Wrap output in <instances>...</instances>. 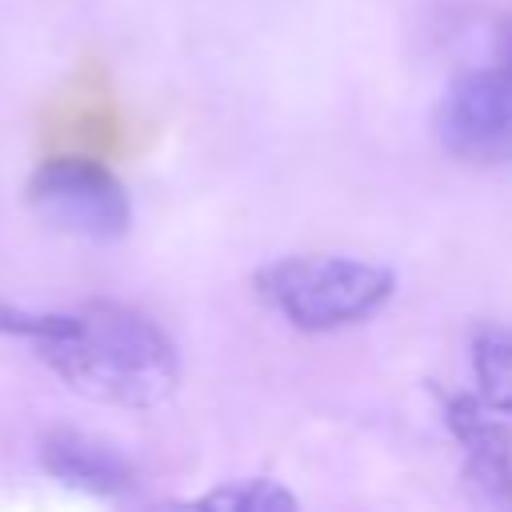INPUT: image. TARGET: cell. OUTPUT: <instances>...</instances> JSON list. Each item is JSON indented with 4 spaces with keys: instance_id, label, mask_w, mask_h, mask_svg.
<instances>
[{
    "instance_id": "cell-2",
    "label": "cell",
    "mask_w": 512,
    "mask_h": 512,
    "mask_svg": "<svg viewBox=\"0 0 512 512\" xmlns=\"http://www.w3.org/2000/svg\"><path fill=\"white\" fill-rule=\"evenodd\" d=\"M252 284L260 300L300 332H336L360 324L396 292L392 268L340 252L276 260L260 268Z\"/></svg>"
},
{
    "instance_id": "cell-10",
    "label": "cell",
    "mask_w": 512,
    "mask_h": 512,
    "mask_svg": "<svg viewBox=\"0 0 512 512\" xmlns=\"http://www.w3.org/2000/svg\"><path fill=\"white\" fill-rule=\"evenodd\" d=\"M496 68L512 72V20L500 24V32H496Z\"/></svg>"
},
{
    "instance_id": "cell-5",
    "label": "cell",
    "mask_w": 512,
    "mask_h": 512,
    "mask_svg": "<svg viewBox=\"0 0 512 512\" xmlns=\"http://www.w3.org/2000/svg\"><path fill=\"white\" fill-rule=\"evenodd\" d=\"M444 424L464 448V476L480 496L512 504V436L480 396H448Z\"/></svg>"
},
{
    "instance_id": "cell-1",
    "label": "cell",
    "mask_w": 512,
    "mask_h": 512,
    "mask_svg": "<svg viewBox=\"0 0 512 512\" xmlns=\"http://www.w3.org/2000/svg\"><path fill=\"white\" fill-rule=\"evenodd\" d=\"M36 352L68 388L116 408H152L180 380L172 336L148 312L116 300L76 308L72 332L36 344Z\"/></svg>"
},
{
    "instance_id": "cell-9",
    "label": "cell",
    "mask_w": 512,
    "mask_h": 512,
    "mask_svg": "<svg viewBox=\"0 0 512 512\" xmlns=\"http://www.w3.org/2000/svg\"><path fill=\"white\" fill-rule=\"evenodd\" d=\"M68 332H72V312H36V308H24V304H12L8 296H0V336L28 340L36 348V344L60 340Z\"/></svg>"
},
{
    "instance_id": "cell-3",
    "label": "cell",
    "mask_w": 512,
    "mask_h": 512,
    "mask_svg": "<svg viewBox=\"0 0 512 512\" xmlns=\"http://www.w3.org/2000/svg\"><path fill=\"white\" fill-rule=\"evenodd\" d=\"M28 204L56 228L84 240H120L132 224L128 188L92 156H48L28 176Z\"/></svg>"
},
{
    "instance_id": "cell-8",
    "label": "cell",
    "mask_w": 512,
    "mask_h": 512,
    "mask_svg": "<svg viewBox=\"0 0 512 512\" xmlns=\"http://www.w3.org/2000/svg\"><path fill=\"white\" fill-rule=\"evenodd\" d=\"M196 504L200 508H232V512H284V508H296V496L288 488H280L276 480L256 476V480L220 484V488L204 492Z\"/></svg>"
},
{
    "instance_id": "cell-6",
    "label": "cell",
    "mask_w": 512,
    "mask_h": 512,
    "mask_svg": "<svg viewBox=\"0 0 512 512\" xmlns=\"http://www.w3.org/2000/svg\"><path fill=\"white\" fill-rule=\"evenodd\" d=\"M36 456L52 480H60L76 492H88V496H124L136 488L132 460L116 444L76 432V428H52L40 440Z\"/></svg>"
},
{
    "instance_id": "cell-7",
    "label": "cell",
    "mask_w": 512,
    "mask_h": 512,
    "mask_svg": "<svg viewBox=\"0 0 512 512\" xmlns=\"http://www.w3.org/2000/svg\"><path fill=\"white\" fill-rule=\"evenodd\" d=\"M472 376L476 396L492 412L512 416V324H488L472 336Z\"/></svg>"
},
{
    "instance_id": "cell-4",
    "label": "cell",
    "mask_w": 512,
    "mask_h": 512,
    "mask_svg": "<svg viewBox=\"0 0 512 512\" xmlns=\"http://www.w3.org/2000/svg\"><path fill=\"white\" fill-rule=\"evenodd\" d=\"M432 132L440 148L476 168H512V72L480 68L448 84Z\"/></svg>"
}]
</instances>
